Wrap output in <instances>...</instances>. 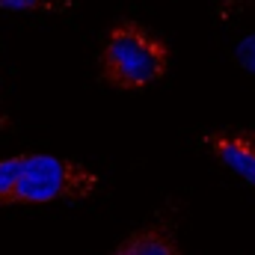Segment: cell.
I'll list each match as a JSON object with an SVG mask.
<instances>
[{"label": "cell", "mask_w": 255, "mask_h": 255, "mask_svg": "<svg viewBox=\"0 0 255 255\" xmlns=\"http://www.w3.org/2000/svg\"><path fill=\"white\" fill-rule=\"evenodd\" d=\"M169 45L136 21H119L110 27L101 48V77L107 86L136 92L148 89L169 71Z\"/></svg>", "instance_id": "6da1fadb"}, {"label": "cell", "mask_w": 255, "mask_h": 255, "mask_svg": "<svg viewBox=\"0 0 255 255\" xmlns=\"http://www.w3.org/2000/svg\"><path fill=\"white\" fill-rule=\"evenodd\" d=\"M95 190L98 175L77 160L57 154H21V175L12 193V205L83 202Z\"/></svg>", "instance_id": "7a4b0ae2"}, {"label": "cell", "mask_w": 255, "mask_h": 255, "mask_svg": "<svg viewBox=\"0 0 255 255\" xmlns=\"http://www.w3.org/2000/svg\"><path fill=\"white\" fill-rule=\"evenodd\" d=\"M208 151L238 178L255 187V130L250 128H220L205 136Z\"/></svg>", "instance_id": "3957f363"}, {"label": "cell", "mask_w": 255, "mask_h": 255, "mask_svg": "<svg viewBox=\"0 0 255 255\" xmlns=\"http://www.w3.org/2000/svg\"><path fill=\"white\" fill-rule=\"evenodd\" d=\"M113 255H181V247H178V241L172 238L169 229L148 226V229H139V232L128 235L113 250Z\"/></svg>", "instance_id": "277c9868"}, {"label": "cell", "mask_w": 255, "mask_h": 255, "mask_svg": "<svg viewBox=\"0 0 255 255\" xmlns=\"http://www.w3.org/2000/svg\"><path fill=\"white\" fill-rule=\"evenodd\" d=\"M74 6V0H0V9L9 12H68Z\"/></svg>", "instance_id": "5b68a950"}, {"label": "cell", "mask_w": 255, "mask_h": 255, "mask_svg": "<svg viewBox=\"0 0 255 255\" xmlns=\"http://www.w3.org/2000/svg\"><path fill=\"white\" fill-rule=\"evenodd\" d=\"M21 175V154L0 160V205H12V193Z\"/></svg>", "instance_id": "8992f818"}, {"label": "cell", "mask_w": 255, "mask_h": 255, "mask_svg": "<svg viewBox=\"0 0 255 255\" xmlns=\"http://www.w3.org/2000/svg\"><path fill=\"white\" fill-rule=\"evenodd\" d=\"M235 63L241 65L247 74H255V33H247L235 45Z\"/></svg>", "instance_id": "52a82bcc"}]
</instances>
